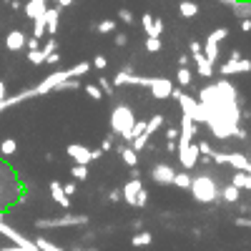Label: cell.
Wrapping results in <instances>:
<instances>
[{
  "label": "cell",
  "mask_w": 251,
  "mask_h": 251,
  "mask_svg": "<svg viewBox=\"0 0 251 251\" xmlns=\"http://www.w3.org/2000/svg\"><path fill=\"white\" fill-rule=\"evenodd\" d=\"M46 10H48V8H46ZM46 28H48V18H46V13L35 15V18H33V35L43 40V35H48V33H46Z\"/></svg>",
  "instance_id": "cell-21"
},
{
  "label": "cell",
  "mask_w": 251,
  "mask_h": 251,
  "mask_svg": "<svg viewBox=\"0 0 251 251\" xmlns=\"http://www.w3.org/2000/svg\"><path fill=\"white\" fill-rule=\"evenodd\" d=\"M226 38H228V28H216V30L208 33V40H214V43H221Z\"/></svg>",
  "instance_id": "cell-38"
},
{
  "label": "cell",
  "mask_w": 251,
  "mask_h": 251,
  "mask_svg": "<svg viewBox=\"0 0 251 251\" xmlns=\"http://www.w3.org/2000/svg\"><path fill=\"white\" fill-rule=\"evenodd\" d=\"M5 48H8L10 53L25 50V33H23V30H8V35H5Z\"/></svg>",
  "instance_id": "cell-17"
},
{
  "label": "cell",
  "mask_w": 251,
  "mask_h": 251,
  "mask_svg": "<svg viewBox=\"0 0 251 251\" xmlns=\"http://www.w3.org/2000/svg\"><path fill=\"white\" fill-rule=\"evenodd\" d=\"M191 63V53H181L178 55V66H188Z\"/></svg>",
  "instance_id": "cell-51"
},
{
  "label": "cell",
  "mask_w": 251,
  "mask_h": 251,
  "mask_svg": "<svg viewBox=\"0 0 251 251\" xmlns=\"http://www.w3.org/2000/svg\"><path fill=\"white\" fill-rule=\"evenodd\" d=\"M118 18H121V23H126V25H131L133 20H136V18H133V13H131L128 8H121V10H118Z\"/></svg>",
  "instance_id": "cell-40"
},
{
  "label": "cell",
  "mask_w": 251,
  "mask_h": 251,
  "mask_svg": "<svg viewBox=\"0 0 251 251\" xmlns=\"http://www.w3.org/2000/svg\"><path fill=\"white\" fill-rule=\"evenodd\" d=\"M163 123H166V118H163V113H156V116H151L149 121H146V131H143V133H149V136H153V133H158V131L163 128Z\"/></svg>",
  "instance_id": "cell-24"
},
{
  "label": "cell",
  "mask_w": 251,
  "mask_h": 251,
  "mask_svg": "<svg viewBox=\"0 0 251 251\" xmlns=\"http://www.w3.org/2000/svg\"><path fill=\"white\" fill-rule=\"evenodd\" d=\"M241 30L244 33H251V18H241Z\"/></svg>",
  "instance_id": "cell-52"
},
{
  "label": "cell",
  "mask_w": 251,
  "mask_h": 251,
  "mask_svg": "<svg viewBox=\"0 0 251 251\" xmlns=\"http://www.w3.org/2000/svg\"><path fill=\"white\" fill-rule=\"evenodd\" d=\"M73 251H98V249H73Z\"/></svg>",
  "instance_id": "cell-60"
},
{
  "label": "cell",
  "mask_w": 251,
  "mask_h": 251,
  "mask_svg": "<svg viewBox=\"0 0 251 251\" xmlns=\"http://www.w3.org/2000/svg\"><path fill=\"white\" fill-rule=\"evenodd\" d=\"M83 91H86V93H88V98H93V100H100L103 96H106V93L100 91L98 83H88V86H83Z\"/></svg>",
  "instance_id": "cell-35"
},
{
  "label": "cell",
  "mask_w": 251,
  "mask_h": 251,
  "mask_svg": "<svg viewBox=\"0 0 251 251\" xmlns=\"http://www.w3.org/2000/svg\"><path fill=\"white\" fill-rule=\"evenodd\" d=\"M176 149H178V146H176V141H166V151H171V153H176Z\"/></svg>",
  "instance_id": "cell-55"
},
{
  "label": "cell",
  "mask_w": 251,
  "mask_h": 251,
  "mask_svg": "<svg viewBox=\"0 0 251 251\" xmlns=\"http://www.w3.org/2000/svg\"><path fill=\"white\" fill-rule=\"evenodd\" d=\"M111 131L116 136H121V141L131 143L133 141V126H136V113L131 106H126V103H118V106L111 111Z\"/></svg>",
  "instance_id": "cell-3"
},
{
  "label": "cell",
  "mask_w": 251,
  "mask_h": 251,
  "mask_svg": "<svg viewBox=\"0 0 251 251\" xmlns=\"http://www.w3.org/2000/svg\"><path fill=\"white\" fill-rule=\"evenodd\" d=\"M15 151H18V141L15 138H3V141H0V156L10 158Z\"/></svg>",
  "instance_id": "cell-29"
},
{
  "label": "cell",
  "mask_w": 251,
  "mask_h": 251,
  "mask_svg": "<svg viewBox=\"0 0 251 251\" xmlns=\"http://www.w3.org/2000/svg\"><path fill=\"white\" fill-rule=\"evenodd\" d=\"M176 156H178L181 169H186V171L196 169V163H199V158H201L199 143H196V141H191V143H186V146H178V149H176Z\"/></svg>",
  "instance_id": "cell-9"
},
{
  "label": "cell",
  "mask_w": 251,
  "mask_h": 251,
  "mask_svg": "<svg viewBox=\"0 0 251 251\" xmlns=\"http://www.w3.org/2000/svg\"><path fill=\"white\" fill-rule=\"evenodd\" d=\"M98 86H100V91L106 93V96H116V86H113V80H108V78H98Z\"/></svg>",
  "instance_id": "cell-37"
},
{
  "label": "cell",
  "mask_w": 251,
  "mask_h": 251,
  "mask_svg": "<svg viewBox=\"0 0 251 251\" xmlns=\"http://www.w3.org/2000/svg\"><path fill=\"white\" fill-rule=\"evenodd\" d=\"M174 88H176V83L171 80V78H153L151 75V83H149V91H151V96L156 98V100H166V98H171V93H174Z\"/></svg>",
  "instance_id": "cell-11"
},
{
  "label": "cell",
  "mask_w": 251,
  "mask_h": 251,
  "mask_svg": "<svg viewBox=\"0 0 251 251\" xmlns=\"http://www.w3.org/2000/svg\"><path fill=\"white\" fill-rule=\"evenodd\" d=\"M38 48H40V38H35V35L25 38V50H38Z\"/></svg>",
  "instance_id": "cell-43"
},
{
  "label": "cell",
  "mask_w": 251,
  "mask_h": 251,
  "mask_svg": "<svg viewBox=\"0 0 251 251\" xmlns=\"http://www.w3.org/2000/svg\"><path fill=\"white\" fill-rule=\"evenodd\" d=\"M113 43H116L118 48H123L126 43H128V35H126V33H116V35H113Z\"/></svg>",
  "instance_id": "cell-46"
},
{
  "label": "cell",
  "mask_w": 251,
  "mask_h": 251,
  "mask_svg": "<svg viewBox=\"0 0 251 251\" xmlns=\"http://www.w3.org/2000/svg\"><path fill=\"white\" fill-rule=\"evenodd\" d=\"M191 80H194V75H191V71H188V66H178V71H176V83L181 88H186V86H191Z\"/></svg>",
  "instance_id": "cell-28"
},
{
  "label": "cell",
  "mask_w": 251,
  "mask_h": 251,
  "mask_svg": "<svg viewBox=\"0 0 251 251\" xmlns=\"http://www.w3.org/2000/svg\"><path fill=\"white\" fill-rule=\"evenodd\" d=\"M149 244H153V234L151 231H136L133 236H131V246H136V249H141V246H149Z\"/></svg>",
  "instance_id": "cell-25"
},
{
  "label": "cell",
  "mask_w": 251,
  "mask_h": 251,
  "mask_svg": "<svg viewBox=\"0 0 251 251\" xmlns=\"http://www.w3.org/2000/svg\"><path fill=\"white\" fill-rule=\"evenodd\" d=\"M116 151H118V156H121V161L128 166H138V151L133 149L131 143H123V146H116Z\"/></svg>",
  "instance_id": "cell-18"
},
{
  "label": "cell",
  "mask_w": 251,
  "mask_h": 251,
  "mask_svg": "<svg viewBox=\"0 0 251 251\" xmlns=\"http://www.w3.org/2000/svg\"><path fill=\"white\" fill-rule=\"evenodd\" d=\"M196 143H199L201 156H214V149H211V143H208V141H196Z\"/></svg>",
  "instance_id": "cell-42"
},
{
  "label": "cell",
  "mask_w": 251,
  "mask_h": 251,
  "mask_svg": "<svg viewBox=\"0 0 251 251\" xmlns=\"http://www.w3.org/2000/svg\"><path fill=\"white\" fill-rule=\"evenodd\" d=\"M55 5H60V8H68V5H73V0H53Z\"/></svg>",
  "instance_id": "cell-58"
},
{
  "label": "cell",
  "mask_w": 251,
  "mask_h": 251,
  "mask_svg": "<svg viewBox=\"0 0 251 251\" xmlns=\"http://www.w3.org/2000/svg\"><path fill=\"white\" fill-rule=\"evenodd\" d=\"M171 98L178 103L181 113H188V116H191V118L196 121V126L206 123V111H203V106L199 103V98H194L191 93H186V91H181V88H174Z\"/></svg>",
  "instance_id": "cell-6"
},
{
  "label": "cell",
  "mask_w": 251,
  "mask_h": 251,
  "mask_svg": "<svg viewBox=\"0 0 251 251\" xmlns=\"http://www.w3.org/2000/svg\"><path fill=\"white\" fill-rule=\"evenodd\" d=\"M166 141H178V126H169L166 128Z\"/></svg>",
  "instance_id": "cell-45"
},
{
  "label": "cell",
  "mask_w": 251,
  "mask_h": 251,
  "mask_svg": "<svg viewBox=\"0 0 251 251\" xmlns=\"http://www.w3.org/2000/svg\"><path fill=\"white\" fill-rule=\"evenodd\" d=\"M174 176H176V169L169 163H156L153 171H151V178L158 186H174Z\"/></svg>",
  "instance_id": "cell-12"
},
{
  "label": "cell",
  "mask_w": 251,
  "mask_h": 251,
  "mask_svg": "<svg viewBox=\"0 0 251 251\" xmlns=\"http://www.w3.org/2000/svg\"><path fill=\"white\" fill-rule=\"evenodd\" d=\"M55 50H58V40H55V35H48V40H46L43 46H40V53H43V58L48 60V55L55 53Z\"/></svg>",
  "instance_id": "cell-34"
},
{
  "label": "cell",
  "mask_w": 251,
  "mask_h": 251,
  "mask_svg": "<svg viewBox=\"0 0 251 251\" xmlns=\"http://www.w3.org/2000/svg\"><path fill=\"white\" fill-rule=\"evenodd\" d=\"M141 28H143V33H146V35L161 38L166 25H163V20H161V18H153L151 13H143V15H141Z\"/></svg>",
  "instance_id": "cell-14"
},
{
  "label": "cell",
  "mask_w": 251,
  "mask_h": 251,
  "mask_svg": "<svg viewBox=\"0 0 251 251\" xmlns=\"http://www.w3.org/2000/svg\"><path fill=\"white\" fill-rule=\"evenodd\" d=\"M48 191H50V199L63 208V211H68V208H71V196H68L66 191H63V183L53 178V181L48 183Z\"/></svg>",
  "instance_id": "cell-15"
},
{
  "label": "cell",
  "mask_w": 251,
  "mask_h": 251,
  "mask_svg": "<svg viewBox=\"0 0 251 251\" xmlns=\"http://www.w3.org/2000/svg\"><path fill=\"white\" fill-rule=\"evenodd\" d=\"M199 103L206 111V126L211 128L214 138L219 141L234 138L236 128L241 126V100L234 83L221 75L216 83L201 88Z\"/></svg>",
  "instance_id": "cell-1"
},
{
  "label": "cell",
  "mask_w": 251,
  "mask_h": 251,
  "mask_svg": "<svg viewBox=\"0 0 251 251\" xmlns=\"http://www.w3.org/2000/svg\"><path fill=\"white\" fill-rule=\"evenodd\" d=\"M113 136H116V133H113ZM113 136H106V138L100 141V149H103V151H111V149H113Z\"/></svg>",
  "instance_id": "cell-48"
},
{
  "label": "cell",
  "mask_w": 251,
  "mask_h": 251,
  "mask_svg": "<svg viewBox=\"0 0 251 251\" xmlns=\"http://www.w3.org/2000/svg\"><path fill=\"white\" fill-rule=\"evenodd\" d=\"M234 138H239V141H246L249 138V133L241 128V126H239V128H236V133H234Z\"/></svg>",
  "instance_id": "cell-54"
},
{
  "label": "cell",
  "mask_w": 251,
  "mask_h": 251,
  "mask_svg": "<svg viewBox=\"0 0 251 251\" xmlns=\"http://www.w3.org/2000/svg\"><path fill=\"white\" fill-rule=\"evenodd\" d=\"M231 183L239 186L241 191H251V174H249V171H234Z\"/></svg>",
  "instance_id": "cell-22"
},
{
  "label": "cell",
  "mask_w": 251,
  "mask_h": 251,
  "mask_svg": "<svg viewBox=\"0 0 251 251\" xmlns=\"http://www.w3.org/2000/svg\"><path fill=\"white\" fill-rule=\"evenodd\" d=\"M5 96H8V88H5V83H3V80H0V100H3Z\"/></svg>",
  "instance_id": "cell-59"
},
{
  "label": "cell",
  "mask_w": 251,
  "mask_h": 251,
  "mask_svg": "<svg viewBox=\"0 0 251 251\" xmlns=\"http://www.w3.org/2000/svg\"><path fill=\"white\" fill-rule=\"evenodd\" d=\"M191 174L188 171H176V176H174V186H178L181 191H188V188H191Z\"/></svg>",
  "instance_id": "cell-27"
},
{
  "label": "cell",
  "mask_w": 251,
  "mask_h": 251,
  "mask_svg": "<svg viewBox=\"0 0 251 251\" xmlns=\"http://www.w3.org/2000/svg\"><path fill=\"white\" fill-rule=\"evenodd\" d=\"M91 63H93V68H96V71H106V66H108V58H106V55H96Z\"/></svg>",
  "instance_id": "cell-41"
},
{
  "label": "cell",
  "mask_w": 251,
  "mask_h": 251,
  "mask_svg": "<svg viewBox=\"0 0 251 251\" xmlns=\"http://www.w3.org/2000/svg\"><path fill=\"white\" fill-rule=\"evenodd\" d=\"M121 194H123V201L133 206V208H146V203H149V191H146V186L141 178H128L126 181V186L121 188Z\"/></svg>",
  "instance_id": "cell-7"
},
{
  "label": "cell",
  "mask_w": 251,
  "mask_h": 251,
  "mask_svg": "<svg viewBox=\"0 0 251 251\" xmlns=\"http://www.w3.org/2000/svg\"><path fill=\"white\" fill-rule=\"evenodd\" d=\"M91 219L86 214H71L63 211L58 216H46V219H35L33 226L38 231H53V228H73V226H86Z\"/></svg>",
  "instance_id": "cell-5"
},
{
  "label": "cell",
  "mask_w": 251,
  "mask_h": 251,
  "mask_svg": "<svg viewBox=\"0 0 251 251\" xmlns=\"http://www.w3.org/2000/svg\"><path fill=\"white\" fill-rule=\"evenodd\" d=\"M71 176H73V181H86L88 178V166L86 163H73Z\"/></svg>",
  "instance_id": "cell-33"
},
{
  "label": "cell",
  "mask_w": 251,
  "mask_h": 251,
  "mask_svg": "<svg viewBox=\"0 0 251 251\" xmlns=\"http://www.w3.org/2000/svg\"><path fill=\"white\" fill-rule=\"evenodd\" d=\"M91 68H93V63L91 60H83V63H78V66H73V68L53 71L50 75H46V80H40L38 86L25 88V91H20L15 96H5L3 100H0V113L13 108V106H18V103H23V100H30V98H38V96H48V93H53V91H58L63 86V80H68V78H83Z\"/></svg>",
  "instance_id": "cell-2"
},
{
  "label": "cell",
  "mask_w": 251,
  "mask_h": 251,
  "mask_svg": "<svg viewBox=\"0 0 251 251\" xmlns=\"http://www.w3.org/2000/svg\"><path fill=\"white\" fill-rule=\"evenodd\" d=\"M188 53H191V60L196 63V71H199L201 78H214L216 68H214V63L206 58L203 46L199 43V40H191V43H188Z\"/></svg>",
  "instance_id": "cell-8"
},
{
  "label": "cell",
  "mask_w": 251,
  "mask_h": 251,
  "mask_svg": "<svg viewBox=\"0 0 251 251\" xmlns=\"http://www.w3.org/2000/svg\"><path fill=\"white\" fill-rule=\"evenodd\" d=\"M191 196L199 201V203H219L221 201V188L219 183L214 181V176L208 174H199L191 178Z\"/></svg>",
  "instance_id": "cell-4"
},
{
  "label": "cell",
  "mask_w": 251,
  "mask_h": 251,
  "mask_svg": "<svg viewBox=\"0 0 251 251\" xmlns=\"http://www.w3.org/2000/svg\"><path fill=\"white\" fill-rule=\"evenodd\" d=\"M116 28H118L116 20H100V23H96V25H93V30H96V33H100V35H108V33H113Z\"/></svg>",
  "instance_id": "cell-32"
},
{
  "label": "cell",
  "mask_w": 251,
  "mask_h": 251,
  "mask_svg": "<svg viewBox=\"0 0 251 251\" xmlns=\"http://www.w3.org/2000/svg\"><path fill=\"white\" fill-rule=\"evenodd\" d=\"M131 226L136 228V231H141V228H143V219H133V221H131Z\"/></svg>",
  "instance_id": "cell-56"
},
{
  "label": "cell",
  "mask_w": 251,
  "mask_h": 251,
  "mask_svg": "<svg viewBox=\"0 0 251 251\" xmlns=\"http://www.w3.org/2000/svg\"><path fill=\"white\" fill-rule=\"evenodd\" d=\"M58 60H60V53L55 50V53H50V55H48V60H46V63H48V66H55Z\"/></svg>",
  "instance_id": "cell-53"
},
{
  "label": "cell",
  "mask_w": 251,
  "mask_h": 251,
  "mask_svg": "<svg viewBox=\"0 0 251 251\" xmlns=\"http://www.w3.org/2000/svg\"><path fill=\"white\" fill-rule=\"evenodd\" d=\"M66 153L73 158V163H86L91 166L93 163V149H88V146H83V143H71Z\"/></svg>",
  "instance_id": "cell-13"
},
{
  "label": "cell",
  "mask_w": 251,
  "mask_h": 251,
  "mask_svg": "<svg viewBox=\"0 0 251 251\" xmlns=\"http://www.w3.org/2000/svg\"><path fill=\"white\" fill-rule=\"evenodd\" d=\"M234 224H236V226H241V228H251V219H246V216H236V219H234Z\"/></svg>",
  "instance_id": "cell-49"
},
{
  "label": "cell",
  "mask_w": 251,
  "mask_h": 251,
  "mask_svg": "<svg viewBox=\"0 0 251 251\" xmlns=\"http://www.w3.org/2000/svg\"><path fill=\"white\" fill-rule=\"evenodd\" d=\"M219 75L224 78H231V75H239V73H251V60L249 58H228L226 63H221V66L216 68Z\"/></svg>",
  "instance_id": "cell-10"
},
{
  "label": "cell",
  "mask_w": 251,
  "mask_h": 251,
  "mask_svg": "<svg viewBox=\"0 0 251 251\" xmlns=\"http://www.w3.org/2000/svg\"><path fill=\"white\" fill-rule=\"evenodd\" d=\"M146 50H149V53H161V38L146 35Z\"/></svg>",
  "instance_id": "cell-36"
},
{
  "label": "cell",
  "mask_w": 251,
  "mask_h": 251,
  "mask_svg": "<svg viewBox=\"0 0 251 251\" xmlns=\"http://www.w3.org/2000/svg\"><path fill=\"white\" fill-rule=\"evenodd\" d=\"M121 199H123V194H121V188H111V191H108V201L118 203Z\"/></svg>",
  "instance_id": "cell-47"
},
{
  "label": "cell",
  "mask_w": 251,
  "mask_h": 251,
  "mask_svg": "<svg viewBox=\"0 0 251 251\" xmlns=\"http://www.w3.org/2000/svg\"><path fill=\"white\" fill-rule=\"evenodd\" d=\"M8 5H10L13 10H23V5H20V0H8Z\"/></svg>",
  "instance_id": "cell-57"
},
{
  "label": "cell",
  "mask_w": 251,
  "mask_h": 251,
  "mask_svg": "<svg viewBox=\"0 0 251 251\" xmlns=\"http://www.w3.org/2000/svg\"><path fill=\"white\" fill-rule=\"evenodd\" d=\"M46 8H48V0H28V3L23 5V13L33 20L35 15H40V13H46Z\"/></svg>",
  "instance_id": "cell-20"
},
{
  "label": "cell",
  "mask_w": 251,
  "mask_h": 251,
  "mask_svg": "<svg viewBox=\"0 0 251 251\" xmlns=\"http://www.w3.org/2000/svg\"><path fill=\"white\" fill-rule=\"evenodd\" d=\"M28 60L33 63V66H46V58H43V53H40V48L38 50H28Z\"/></svg>",
  "instance_id": "cell-39"
},
{
  "label": "cell",
  "mask_w": 251,
  "mask_h": 251,
  "mask_svg": "<svg viewBox=\"0 0 251 251\" xmlns=\"http://www.w3.org/2000/svg\"><path fill=\"white\" fill-rule=\"evenodd\" d=\"M63 191H66L71 199L78 194V181H71V183H63Z\"/></svg>",
  "instance_id": "cell-44"
},
{
  "label": "cell",
  "mask_w": 251,
  "mask_h": 251,
  "mask_svg": "<svg viewBox=\"0 0 251 251\" xmlns=\"http://www.w3.org/2000/svg\"><path fill=\"white\" fill-rule=\"evenodd\" d=\"M199 10H201V8L194 3V0H181V3H178V15H181V18H196Z\"/></svg>",
  "instance_id": "cell-23"
},
{
  "label": "cell",
  "mask_w": 251,
  "mask_h": 251,
  "mask_svg": "<svg viewBox=\"0 0 251 251\" xmlns=\"http://www.w3.org/2000/svg\"><path fill=\"white\" fill-rule=\"evenodd\" d=\"M226 166H231L234 171H249L251 158L241 151H231V153H226Z\"/></svg>",
  "instance_id": "cell-16"
},
{
  "label": "cell",
  "mask_w": 251,
  "mask_h": 251,
  "mask_svg": "<svg viewBox=\"0 0 251 251\" xmlns=\"http://www.w3.org/2000/svg\"><path fill=\"white\" fill-rule=\"evenodd\" d=\"M221 201H226V203H239V201H241V188L228 181V183L221 188Z\"/></svg>",
  "instance_id": "cell-19"
},
{
  "label": "cell",
  "mask_w": 251,
  "mask_h": 251,
  "mask_svg": "<svg viewBox=\"0 0 251 251\" xmlns=\"http://www.w3.org/2000/svg\"><path fill=\"white\" fill-rule=\"evenodd\" d=\"M203 53H206V58L211 60L214 66L219 63V43H214V40H208V38H206V43H203Z\"/></svg>",
  "instance_id": "cell-30"
},
{
  "label": "cell",
  "mask_w": 251,
  "mask_h": 251,
  "mask_svg": "<svg viewBox=\"0 0 251 251\" xmlns=\"http://www.w3.org/2000/svg\"><path fill=\"white\" fill-rule=\"evenodd\" d=\"M143 131H146V121H138V118H136V126H133V138H136L138 133H143Z\"/></svg>",
  "instance_id": "cell-50"
},
{
  "label": "cell",
  "mask_w": 251,
  "mask_h": 251,
  "mask_svg": "<svg viewBox=\"0 0 251 251\" xmlns=\"http://www.w3.org/2000/svg\"><path fill=\"white\" fill-rule=\"evenodd\" d=\"M33 241H35V246H38L40 251H66V249H60L58 244H53L50 239H46V236H35Z\"/></svg>",
  "instance_id": "cell-31"
},
{
  "label": "cell",
  "mask_w": 251,
  "mask_h": 251,
  "mask_svg": "<svg viewBox=\"0 0 251 251\" xmlns=\"http://www.w3.org/2000/svg\"><path fill=\"white\" fill-rule=\"evenodd\" d=\"M234 15L241 20V18H251V0H234Z\"/></svg>",
  "instance_id": "cell-26"
}]
</instances>
